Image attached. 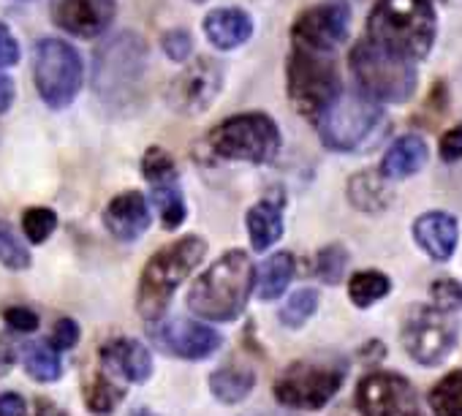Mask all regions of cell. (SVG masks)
Instances as JSON below:
<instances>
[{
    "mask_svg": "<svg viewBox=\"0 0 462 416\" xmlns=\"http://www.w3.org/2000/svg\"><path fill=\"white\" fill-rule=\"evenodd\" d=\"M435 33L438 20L430 0H378L367 20L370 42L411 63L430 55Z\"/></svg>",
    "mask_w": 462,
    "mask_h": 416,
    "instance_id": "6da1fadb",
    "label": "cell"
},
{
    "mask_svg": "<svg viewBox=\"0 0 462 416\" xmlns=\"http://www.w3.org/2000/svg\"><path fill=\"white\" fill-rule=\"evenodd\" d=\"M256 283L248 254L228 251L207 273H201L188 294V308L204 321H235Z\"/></svg>",
    "mask_w": 462,
    "mask_h": 416,
    "instance_id": "7a4b0ae2",
    "label": "cell"
},
{
    "mask_svg": "<svg viewBox=\"0 0 462 416\" xmlns=\"http://www.w3.org/2000/svg\"><path fill=\"white\" fill-rule=\"evenodd\" d=\"M207 254V243L201 237H182L166 248H161L144 267L139 283V313L152 324L161 321L171 294L177 286L199 267Z\"/></svg>",
    "mask_w": 462,
    "mask_h": 416,
    "instance_id": "3957f363",
    "label": "cell"
},
{
    "mask_svg": "<svg viewBox=\"0 0 462 416\" xmlns=\"http://www.w3.org/2000/svg\"><path fill=\"white\" fill-rule=\"evenodd\" d=\"M351 71L359 90L378 104H405L416 90V66L370 39L351 50Z\"/></svg>",
    "mask_w": 462,
    "mask_h": 416,
    "instance_id": "277c9868",
    "label": "cell"
},
{
    "mask_svg": "<svg viewBox=\"0 0 462 416\" xmlns=\"http://www.w3.org/2000/svg\"><path fill=\"white\" fill-rule=\"evenodd\" d=\"M212 153L226 161L270 163L281 150V131L264 112L226 117L207 136Z\"/></svg>",
    "mask_w": 462,
    "mask_h": 416,
    "instance_id": "5b68a950",
    "label": "cell"
},
{
    "mask_svg": "<svg viewBox=\"0 0 462 416\" xmlns=\"http://www.w3.org/2000/svg\"><path fill=\"white\" fill-rule=\"evenodd\" d=\"M286 77H289V96L294 106L316 125L343 93L335 60L321 52H308L294 47Z\"/></svg>",
    "mask_w": 462,
    "mask_h": 416,
    "instance_id": "8992f818",
    "label": "cell"
},
{
    "mask_svg": "<svg viewBox=\"0 0 462 416\" xmlns=\"http://www.w3.org/2000/svg\"><path fill=\"white\" fill-rule=\"evenodd\" d=\"M33 79L47 106L66 109L85 79L79 52L63 39H42L33 52Z\"/></svg>",
    "mask_w": 462,
    "mask_h": 416,
    "instance_id": "52a82bcc",
    "label": "cell"
},
{
    "mask_svg": "<svg viewBox=\"0 0 462 416\" xmlns=\"http://www.w3.org/2000/svg\"><path fill=\"white\" fill-rule=\"evenodd\" d=\"M144 63H147V47L136 33H120L109 39L96 52V66H93L96 93L109 101L125 98L142 82Z\"/></svg>",
    "mask_w": 462,
    "mask_h": 416,
    "instance_id": "ba28073f",
    "label": "cell"
},
{
    "mask_svg": "<svg viewBox=\"0 0 462 416\" xmlns=\"http://www.w3.org/2000/svg\"><path fill=\"white\" fill-rule=\"evenodd\" d=\"M381 104L362 90H346L319 120L321 139L329 150H356L378 125Z\"/></svg>",
    "mask_w": 462,
    "mask_h": 416,
    "instance_id": "9c48e42d",
    "label": "cell"
},
{
    "mask_svg": "<svg viewBox=\"0 0 462 416\" xmlns=\"http://www.w3.org/2000/svg\"><path fill=\"white\" fill-rule=\"evenodd\" d=\"M457 335L459 327L451 313H443L438 308H416L402 324V346L408 356L424 367L443 362L451 354Z\"/></svg>",
    "mask_w": 462,
    "mask_h": 416,
    "instance_id": "30bf717a",
    "label": "cell"
},
{
    "mask_svg": "<svg viewBox=\"0 0 462 416\" xmlns=\"http://www.w3.org/2000/svg\"><path fill=\"white\" fill-rule=\"evenodd\" d=\"M340 386H343V373L337 367L294 362L278 375L275 397L286 408L319 411L337 394Z\"/></svg>",
    "mask_w": 462,
    "mask_h": 416,
    "instance_id": "8fae6325",
    "label": "cell"
},
{
    "mask_svg": "<svg viewBox=\"0 0 462 416\" xmlns=\"http://www.w3.org/2000/svg\"><path fill=\"white\" fill-rule=\"evenodd\" d=\"M348 6L340 4V0H327V4L310 6L308 12H302L291 28V39L297 50H308V52H321L329 55L332 50H337L346 36H348Z\"/></svg>",
    "mask_w": 462,
    "mask_h": 416,
    "instance_id": "7c38bea8",
    "label": "cell"
},
{
    "mask_svg": "<svg viewBox=\"0 0 462 416\" xmlns=\"http://www.w3.org/2000/svg\"><path fill=\"white\" fill-rule=\"evenodd\" d=\"M356 402L365 416H421L416 389L397 373H373L359 384Z\"/></svg>",
    "mask_w": 462,
    "mask_h": 416,
    "instance_id": "4fadbf2b",
    "label": "cell"
},
{
    "mask_svg": "<svg viewBox=\"0 0 462 416\" xmlns=\"http://www.w3.org/2000/svg\"><path fill=\"white\" fill-rule=\"evenodd\" d=\"M223 88V71L212 58L193 60L180 77H174L166 88V101L171 109L182 115H199L212 106Z\"/></svg>",
    "mask_w": 462,
    "mask_h": 416,
    "instance_id": "5bb4252c",
    "label": "cell"
},
{
    "mask_svg": "<svg viewBox=\"0 0 462 416\" xmlns=\"http://www.w3.org/2000/svg\"><path fill=\"white\" fill-rule=\"evenodd\" d=\"M150 335L166 354L180 359H204L220 348V335L215 329L182 316L155 321L150 327Z\"/></svg>",
    "mask_w": 462,
    "mask_h": 416,
    "instance_id": "9a60e30c",
    "label": "cell"
},
{
    "mask_svg": "<svg viewBox=\"0 0 462 416\" xmlns=\"http://www.w3.org/2000/svg\"><path fill=\"white\" fill-rule=\"evenodd\" d=\"M112 20L115 0H52V23L79 39H98Z\"/></svg>",
    "mask_w": 462,
    "mask_h": 416,
    "instance_id": "2e32d148",
    "label": "cell"
},
{
    "mask_svg": "<svg viewBox=\"0 0 462 416\" xmlns=\"http://www.w3.org/2000/svg\"><path fill=\"white\" fill-rule=\"evenodd\" d=\"M150 207L147 199L139 190H125L120 196H115L106 204L104 213V224L112 232V237L123 240V243H134L139 240L147 229H150Z\"/></svg>",
    "mask_w": 462,
    "mask_h": 416,
    "instance_id": "e0dca14e",
    "label": "cell"
},
{
    "mask_svg": "<svg viewBox=\"0 0 462 416\" xmlns=\"http://www.w3.org/2000/svg\"><path fill=\"white\" fill-rule=\"evenodd\" d=\"M101 362L106 365L109 373H115L125 381H134V384L147 381L152 373V356H150L147 346L139 340H131V337H117V340L104 343Z\"/></svg>",
    "mask_w": 462,
    "mask_h": 416,
    "instance_id": "ac0fdd59",
    "label": "cell"
},
{
    "mask_svg": "<svg viewBox=\"0 0 462 416\" xmlns=\"http://www.w3.org/2000/svg\"><path fill=\"white\" fill-rule=\"evenodd\" d=\"M459 226L448 213H424L413 224V240L435 262H448L457 248Z\"/></svg>",
    "mask_w": 462,
    "mask_h": 416,
    "instance_id": "d6986e66",
    "label": "cell"
},
{
    "mask_svg": "<svg viewBox=\"0 0 462 416\" xmlns=\"http://www.w3.org/2000/svg\"><path fill=\"white\" fill-rule=\"evenodd\" d=\"M204 36L220 52L237 50L254 36V20L243 9H217L204 20Z\"/></svg>",
    "mask_w": 462,
    "mask_h": 416,
    "instance_id": "ffe728a7",
    "label": "cell"
},
{
    "mask_svg": "<svg viewBox=\"0 0 462 416\" xmlns=\"http://www.w3.org/2000/svg\"><path fill=\"white\" fill-rule=\"evenodd\" d=\"M427 163V142L419 134H405L394 139L381 161V174L386 180H405Z\"/></svg>",
    "mask_w": 462,
    "mask_h": 416,
    "instance_id": "44dd1931",
    "label": "cell"
},
{
    "mask_svg": "<svg viewBox=\"0 0 462 416\" xmlns=\"http://www.w3.org/2000/svg\"><path fill=\"white\" fill-rule=\"evenodd\" d=\"M348 201L359 213L381 216L386 207L394 201V193L386 185V177L378 171H359L348 182Z\"/></svg>",
    "mask_w": 462,
    "mask_h": 416,
    "instance_id": "7402d4cb",
    "label": "cell"
},
{
    "mask_svg": "<svg viewBox=\"0 0 462 416\" xmlns=\"http://www.w3.org/2000/svg\"><path fill=\"white\" fill-rule=\"evenodd\" d=\"M248 235H251L254 251H259V254L270 251L281 240V235H283L281 204L259 201L256 207H251V213H248Z\"/></svg>",
    "mask_w": 462,
    "mask_h": 416,
    "instance_id": "603a6c76",
    "label": "cell"
},
{
    "mask_svg": "<svg viewBox=\"0 0 462 416\" xmlns=\"http://www.w3.org/2000/svg\"><path fill=\"white\" fill-rule=\"evenodd\" d=\"M256 386V375L251 367L235 365V367H220L209 375V389L212 394L226 402V405H237L243 402Z\"/></svg>",
    "mask_w": 462,
    "mask_h": 416,
    "instance_id": "cb8c5ba5",
    "label": "cell"
},
{
    "mask_svg": "<svg viewBox=\"0 0 462 416\" xmlns=\"http://www.w3.org/2000/svg\"><path fill=\"white\" fill-rule=\"evenodd\" d=\"M291 278H294V256L286 254V251L270 256L259 267V275H256V294H259V300L273 302V300L283 297L289 283H291Z\"/></svg>",
    "mask_w": 462,
    "mask_h": 416,
    "instance_id": "d4e9b609",
    "label": "cell"
},
{
    "mask_svg": "<svg viewBox=\"0 0 462 416\" xmlns=\"http://www.w3.org/2000/svg\"><path fill=\"white\" fill-rule=\"evenodd\" d=\"M389 291H392V281L383 273H378V270L356 273L348 281V297H351V302L356 308H370L378 300H383Z\"/></svg>",
    "mask_w": 462,
    "mask_h": 416,
    "instance_id": "484cf974",
    "label": "cell"
},
{
    "mask_svg": "<svg viewBox=\"0 0 462 416\" xmlns=\"http://www.w3.org/2000/svg\"><path fill=\"white\" fill-rule=\"evenodd\" d=\"M430 408L435 416H462V370L443 375L430 389Z\"/></svg>",
    "mask_w": 462,
    "mask_h": 416,
    "instance_id": "4316f807",
    "label": "cell"
},
{
    "mask_svg": "<svg viewBox=\"0 0 462 416\" xmlns=\"http://www.w3.org/2000/svg\"><path fill=\"white\" fill-rule=\"evenodd\" d=\"M25 370L36 381H58L63 373L58 348L52 343H31L25 348Z\"/></svg>",
    "mask_w": 462,
    "mask_h": 416,
    "instance_id": "83f0119b",
    "label": "cell"
},
{
    "mask_svg": "<svg viewBox=\"0 0 462 416\" xmlns=\"http://www.w3.org/2000/svg\"><path fill=\"white\" fill-rule=\"evenodd\" d=\"M125 397V389L117 386L106 373H96L85 389V402L93 413H109Z\"/></svg>",
    "mask_w": 462,
    "mask_h": 416,
    "instance_id": "f1b7e54d",
    "label": "cell"
},
{
    "mask_svg": "<svg viewBox=\"0 0 462 416\" xmlns=\"http://www.w3.org/2000/svg\"><path fill=\"white\" fill-rule=\"evenodd\" d=\"M142 174L152 188L177 185V166L163 147H150L142 158Z\"/></svg>",
    "mask_w": 462,
    "mask_h": 416,
    "instance_id": "f546056e",
    "label": "cell"
},
{
    "mask_svg": "<svg viewBox=\"0 0 462 416\" xmlns=\"http://www.w3.org/2000/svg\"><path fill=\"white\" fill-rule=\"evenodd\" d=\"M152 201L161 213V221L166 229H177L185 221V201L177 185H166V188H152Z\"/></svg>",
    "mask_w": 462,
    "mask_h": 416,
    "instance_id": "4dcf8cb0",
    "label": "cell"
},
{
    "mask_svg": "<svg viewBox=\"0 0 462 416\" xmlns=\"http://www.w3.org/2000/svg\"><path fill=\"white\" fill-rule=\"evenodd\" d=\"M316 308H319V291L316 289H300L286 300V305L281 310V321L286 327L297 329L316 313Z\"/></svg>",
    "mask_w": 462,
    "mask_h": 416,
    "instance_id": "1f68e13d",
    "label": "cell"
},
{
    "mask_svg": "<svg viewBox=\"0 0 462 416\" xmlns=\"http://www.w3.org/2000/svg\"><path fill=\"white\" fill-rule=\"evenodd\" d=\"M23 229L31 243H44L55 229H58V216L50 207H31L23 216Z\"/></svg>",
    "mask_w": 462,
    "mask_h": 416,
    "instance_id": "d6a6232c",
    "label": "cell"
},
{
    "mask_svg": "<svg viewBox=\"0 0 462 416\" xmlns=\"http://www.w3.org/2000/svg\"><path fill=\"white\" fill-rule=\"evenodd\" d=\"M346 264H348V256H346V248L340 245H329L319 254V262H316V273L324 283H340L343 273H346Z\"/></svg>",
    "mask_w": 462,
    "mask_h": 416,
    "instance_id": "836d02e7",
    "label": "cell"
},
{
    "mask_svg": "<svg viewBox=\"0 0 462 416\" xmlns=\"http://www.w3.org/2000/svg\"><path fill=\"white\" fill-rule=\"evenodd\" d=\"M0 264H6L9 270H28L31 267L28 248L4 226H0Z\"/></svg>",
    "mask_w": 462,
    "mask_h": 416,
    "instance_id": "e575fe53",
    "label": "cell"
},
{
    "mask_svg": "<svg viewBox=\"0 0 462 416\" xmlns=\"http://www.w3.org/2000/svg\"><path fill=\"white\" fill-rule=\"evenodd\" d=\"M430 297L435 302L438 310L443 313H454L462 308V286L451 278H440L430 286Z\"/></svg>",
    "mask_w": 462,
    "mask_h": 416,
    "instance_id": "d590c367",
    "label": "cell"
},
{
    "mask_svg": "<svg viewBox=\"0 0 462 416\" xmlns=\"http://www.w3.org/2000/svg\"><path fill=\"white\" fill-rule=\"evenodd\" d=\"M161 47H163V52H166L174 63H185V60L190 58V52H193V39H190L188 31L177 28V31H166V33H163Z\"/></svg>",
    "mask_w": 462,
    "mask_h": 416,
    "instance_id": "8d00e7d4",
    "label": "cell"
},
{
    "mask_svg": "<svg viewBox=\"0 0 462 416\" xmlns=\"http://www.w3.org/2000/svg\"><path fill=\"white\" fill-rule=\"evenodd\" d=\"M438 153L446 163H454L462 158V125H454L448 128L443 136H440V144H438Z\"/></svg>",
    "mask_w": 462,
    "mask_h": 416,
    "instance_id": "74e56055",
    "label": "cell"
},
{
    "mask_svg": "<svg viewBox=\"0 0 462 416\" xmlns=\"http://www.w3.org/2000/svg\"><path fill=\"white\" fill-rule=\"evenodd\" d=\"M77 340H79V327H77V321H71V319H60L58 324H55V329H52V346L60 351H66V348H74L77 346Z\"/></svg>",
    "mask_w": 462,
    "mask_h": 416,
    "instance_id": "f35d334b",
    "label": "cell"
},
{
    "mask_svg": "<svg viewBox=\"0 0 462 416\" xmlns=\"http://www.w3.org/2000/svg\"><path fill=\"white\" fill-rule=\"evenodd\" d=\"M17 60H20V44L14 33L9 31V25L0 23V69H9Z\"/></svg>",
    "mask_w": 462,
    "mask_h": 416,
    "instance_id": "ab89813d",
    "label": "cell"
},
{
    "mask_svg": "<svg viewBox=\"0 0 462 416\" xmlns=\"http://www.w3.org/2000/svg\"><path fill=\"white\" fill-rule=\"evenodd\" d=\"M6 321L17 332H33V329H39V316L33 310H28V308H9L6 310Z\"/></svg>",
    "mask_w": 462,
    "mask_h": 416,
    "instance_id": "60d3db41",
    "label": "cell"
},
{
    "mask_svg": "<svg viewBox=\"0 0 462 416\" xmlns=\"http://www.w3.org/2000/svg\"><path fill=\"white\" fill-rule=\"evenodd\" d=\"M28 405L20 394L9 392V394H0V416H25Z\"/></svg>",
    "mask_w": 462,
    "mask_h": 416,
    "instance_id": "b9f144b4",
    "label": "cell"
},
{
    "mask_svg": "<svg viewBox=\"0 0 462 416\" xmlns=\"http://www.w3.org/2000/svg\"><path fill=\"white\" fill-rule=\"evenodd\" d=\"M17 362V348L9 337L0 335V375H6Z\"/></svg>",
    "mask_w": 462,
    "mask_h": 416,
    "instance_id": "7bdbcfd3",
    "label": "cell"
},
{
    "mask_svg": "<svg viewBox=\"0 0 462 416\" xmlns=\"http://www.w3.org/2000/svg\"><path fill=\"white\" fill-rule=\"evenodd\" d=\"M12 104H14V82L6 74H0V112H6Z\"/></svg>",
    "mask_w": 462,
    "mask_h": 416,
    "instance_id": "ee69618b",
    "label": "cell"
},
{
    "mask_svg": "<svg viewBox=\"0 0 462 416\" xmlns=\"http://www.w3.org/2000/svg\"><path fill=\"white\" fill-rule=\"evenodd\" d=\"M33 416H66L58 405H52L50 400H36V411Z\"/></svg>",
    "mask_w": 462,
    "mask_h": 416,
    "instance_id": "f6af8a7d",
    "label": "cell"
},
{
    "mask_svg": "<svg viewBox=\"0 0 462 416\" xmlns=\"http://www.w3.org/2000/svg\"><path fill=\"white\" fill-rule=\"evenodd\" d=\"M128 416H158V413H152L150 408H136V411H131Z\"/></svg>",
    "mask_w": 462,
    "mask_h": 416,
    "instance_id": "bcb514c9",
    "label": "cell"
},
{
    "mask_svg": "<svg viewBox=\"0 0 462 416\" xmlns=\"http://www.w3.org/2000/svg\"><path fill=\"white\" fill-rule=\"evenodd\" d=\"M196 4H204V0H196Z\"/></svg>",
    "mask_w": 462,
    "mask_h": 416,
    "instance_id": "7dc6e473",
    "label": "cell"
}]
</instances>
